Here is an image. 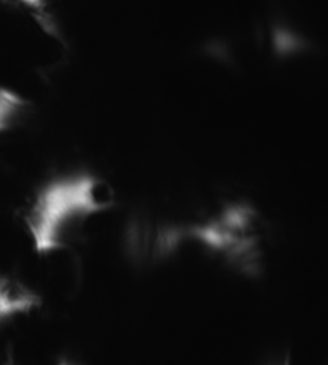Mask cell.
Returning a JSON list of instances; mask_svg holds the SVG:
<instances>
[{
  "instance_id": "2",
  "label": "cell",
  "mask_w": 328,
  "mask_h": 365,
  "mask_svg": "<svg viewBox=\"0 0 328 365\" xmlns=\"http://www.w3.org/2000/svg\"><path fill=\"white\" fill-rule=\"evenodd\" d=\"M41 304L40 296L19 281L0 274V322L27 314Z\"/></svg>"
},
{
  "instance_id": "1",
  "label": "cell",
  "mask_w": 328,
  "mask_h": 365,
  "mask_svg": "<svg viewBox=\"0 0 328 365\" xmlns=\"http://www.w3.org/2000/svg\"><path fill=\"white\" fill-rule=\"evenodd\" d=\"M113 190L99 177L76 175L40 190L26 215V226L39 254L63 249L91 215L113 205Z\"/></svg>"
},
{
  "instance_id": "3",
  "label": "cell",
  "mask_w": 328,
  "mask_h": 365,
  "mask_svg": "<svg viewBox=\"0 0 328 365\" xmlns=\"http://www.w3.org/2000/svg\"><path fill=\"white\" fill-rule=\"evenodd\" d=\"M25 101L12 90L0 88V133L11 126Z\"/></svg>"
},
{
  "instance_id": "4",
  "label": "cell",
  "mask_w": 328,
  "mask_h": 365,
  "mask_svg": "<svg viewBox=\"0 0 328 365\" xmlns=\"http://www.w3.org/2000/svg\"><path fill=\"white\" fill-rule=\"evenodd\" d=\"M57 365H78L77 363H73V361H71V360H61Z\"/></svg>"
}]
</instances>
